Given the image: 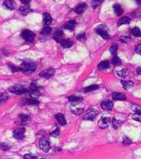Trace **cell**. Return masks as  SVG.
I'll use <instances>...</instances> for the list:
<instances>
[{
	"instance_id": "29",
	"label": "cell",
	"mask_w": 141,
	"mask_h": 159,
	"mask_svg": "<svg viewBox=\"0 0 141 159\" xmlns=\"http://www.w3.org/2000/svg\"><path fill=\"white\" fill-rule=\"evenodd\" d=\"M112 63L115 65H119L121 64V60L118 57L115 55L112 59Z\"/></svg>"
},
{
	"instance_id": "5",
	"label": "cell",
	"mask_w": 141,
	"mask_h": 159,
	"mask_svg": "<svg viewBox=\"0 0 141 159\" xmlns=\"http://www.w3.org/2000/svg\"><path fill=\"white\" fill-rule=\"evenodd\" d=\"M98 34L100 35L103 39L108 40L110 38V36L108 33L107 28L105 26H99L96 30Z\"/></svg>"
},
{
	"instance_id": "45",
	"label": "cell",
	"mask_w": 141,
	"mask_h": 159,
	"mask_svg": "<svg viewBox=\"0 0 141 159\" xmlns=\"http://www.w3.org/2000/svg\"><path fill=\"white\" fill-rule=\"evenodd\" d=\"M129 40H130V38H129V37H124V36H123V37H122L121 38V41L122 42H124V43L128 42L129 41Z\"/></svg>"
},
{
	"instance_id": "33",
	"label": "cell",
	"mask_w": 141,
	"mask_h": 159,
	"mask_svg": "<svg viewBox=\"0 0 141 159\" xmlns=\"http://www.w3.org/2000/svg\"><path fill=\"white\" fill-rule=\"evenodd\" d=\"M103 1V0H93L92 2V7L93 8H96L101 4Z\"/></svg>"
},
{
	"instance_id": "11",
	"label": "cell",
	"mask_w": 141,
	"mask_h": 159,
	"mask_svg": "<svg viewBox=\"0 0 141 159\" xmlns=\"http://www.w3.org/2000/svg\"><path fill=\"white\" fill-rule=\"evenodd\" d=\"M53 37L56 42H61L64 38L63 31L60 29H58V30H56L54 34Z\"/></svg>"
},
{
	"instance_id": "47",
	"label": "cell",
	"mask_w": 141,
	"mask_h": 159,
	"mask_svg": "<svg viewBox=\"0 0 141 159\" xmlns=\"http://www.w3.org/2000/svg\"><path fill=\"white\" fill-rule=\"evenodd\" d=\"M134 119L136 120H138L139 121L141 122V115L140 114H136L134 116Z\"/></svg>"
},
{
	"instance_id": "23",
	"label": "cell",
	"mask_w": 141,
	"mask_h": 159,
	"mask_svg": "<svg viewBox=\"0 0 141 159\" xmlns=\"http://www.w3.org/2000/svg\"><path fill=\"white\" fill-rule=\"evenodd\" d=\"M109 67V63L108 61H103L98 65V68L101 70L108 69Z\"/></svg>"
},
{
	"instance_id": "4",
	"label": "cell",
	"mask_w": 141,
	"mask_h": 159,
	"mask_svg": "<svg viewBox=\"0 0 141 159\" xmlns=\"http://www.w3.org/2000/svg\"><path fill=\"white\" fill-rule=\"evenodd\" d=\"M21 36L23 39H24L27 41L29 42H32L34 40L35 38V34L28 30H23L22 33H21Z\"/></svg>"
},
{
	"instance_id": "14",
	"label": "cell",
	"mask_w": 141,
	"mask_h": 159,
	"mask_svg": "<svg viewBox=\"0 0 141 159\" xmlns=\"http://www.w3.org/2000/svg\"><path fill=\"white\" fill-rule=\"evenodd\" d=\"M112 98L115 100L119 101H124L126 100V97L125 95L121 93H114L112 94Z\"/></svg>"
},
{
	"instance_id": "26",
	"label": "cell",
	"mask_w": 141,
	"mask_h": 159,
	"mask_svg": "<svg viewBox=\"0 0 141 159\" xmlns=\"http://www.w3.org/2000/svg\"><path fill=\"white\" fill-rule=\"evenodd\" d=\"M38 104H39V101L34 98L27 100L25 102V104H27V105H38Z\"/></svg>"
},
{
	"instance_id": "34",
	"label": "cell",
	"mask_w": 141,
	"mask_h": 159,
	"mask_svg": "<svg viewBox=\"0 0 141 159\" xmlns=\"http://www.w3.org/2000/svg\"><path fill=\"white\" fill-rule=\"evenodd\" d=\"M30 8L28 6H23V7H21L19 9V11H20V12L23 15V14H27L28 12H29V11H30Z\"/></svg>"
},
{
	"instance_id": "3",
	"label": "cell",
	"mask_w": 141,
	"mask_h": 159,
	"mask_svg": "<svg viewBox=\"0 0 141 159\" xmlns=\"http://www.w3.org/2000/svg\"><path fill=\"white\" fill-rule=\"evenodd\" d=\"M39 147L44 152H48L50 149V143L46 137H42L39 141Z\"/></svg>"
},
{
	"instance_id": "19",
	"label": "cell",
	"mask_w": 141,
	"mask_h": 159,
	"mask_svg": "<svg viewBox=\"0 0 141 159\" xmlns=\"http://www.w3.org/2000/svg\"><path fill=\"white\" fill-rule=\"evenodd\" d=\"M131 22V19L130 18L127 17H124L120 19V20L117 22V26H121L122 25H125V24H128L130 23Z\"/></svg>"
},
{
	"instance_id": "35",
	"label": "cell",
	"mask_w": 141,
	"mask_h": 159,
	"mask_svg": "<svg viewBox=\"0 0 141 159\" xmlns=\"http://www.w3.org/2000/svg\"><path fill=\"white\" fill-rule=\"evenodd\" d=\"M127 74V70L126 69H122L117 72V75L120 77H125Z\"/></svg>"
},
{
	"instance_id": "28",
	"label": "cell",
	"mask_w": 141,
	"mask_h": 159,
	"mask_svg": "<svg viewBox=\"0 0 141 159\" xmlns=\"http://www.w3.org/2000/svg\"><path fill=\"white\" fill-rule=\"evenodd\" d=\"M9 98L8 94L4 93L0 94V104L3 103L4 102L7 101Z\"/></svg>"
},
{
	"instance_id": "10",
	"label": "cell",
	"mask_w": 141,
	"mask_h": 159,
	"mask_svg": "<svg viewBox=\"0 0 141 159\" xmlns=\"http://www.w3.org/2000/svg\"><path fill=\"white\" fill-rule=\"evenodd\" d=\"M87 7L88 6L86 3H81L75 7L74 11L77 14H81L87 9Z\"/></svg>"
},
{
	"instance_id": "17",
	"label": "cell",
	"mask_w": 141,
	"mask_h": 159,
	"mask_svg": "<svg viewBox=\"0 0 141 159\" xmlns=\"http://www.w3.org/2000/svg\"><path fill=\"white\" fill-rule=\"evenodd\" d=\"M56 119L57 120L58 122L60 123L62 126H64L66 124V121L65 119V117L64 116V115L61 113H58L57 115H56L55 116Z\"/></svg>"
},
{
	"instance_id": "39",
	"label": "cell",
	"mask_w": 141,
	"mask_h": 159,
	"mask_svg": "<svg viewBox=\"0 0 141 159\" xmlns=\"http://www.w3.org/2000/svg\"><path fill=\"white\" fill-rule=\"evenodd\" d=\"M83 111H84L83 109H82V108H79L72 110V111L73 112L74 114L77 115H81V113H82V112H83Z\"/></svg>"
},
{
	"instance_id": "15",
	"label": "cell",
	"mask_w": 141,
	"mask_h": 159,
	"mask_svg": "<svg viewBox=\"0 0 141 159\" xmlns=\"http://www.w3.org/2000/svg\"><path fill=\"white\" fill-rule=\"evenodd\" d=\"M113 10H114V13L117 16H120L123 14V9L122 8L121 6L118 4H114L113 7Z\"/></svg>"
},
{
	"instance_id": "13",
	"label": "cell",
	"mask_w": 141,
	"mask_h": 159,
	"mask_svg": "<svg viewBox=\"0 0 141 159\" xmlns=\"http://www.w3.org/2000/svg\"><path fill=\"white\" fill-rule=\"evenodd\" d=\"M4 5L7 8L11 10L15 9L17 8V4L14 0H5Z\"/></svg>"
},
{
	"instance_id": "21",
	"label": "cell",
	"mask_w": 141,
	"mask_h": 159,
	"mask_svg": "<svg viewBox=\"0 0 141 159\" xmlns=\"http://www.w3.org/2000/svg\"><path fill=\"white\" fill-rule=\"evenodd\" d=\"M61 43L64 48H69L72 47L73 45V42L68 39H63Z\"/></svg>"
},
{
	"instance_id": "37",
	"label": "cell",
	"mask_w": 141,
	"mask_h": 159,
	"mask_svg": "<svg viewBox=\"0 0 141 159\" xmlns=\"http://www.w3.org/2000/svg\"><path fill=\"white\" fill-rule=\"evenodd\" d=\"M132 108L134 110L136 113V114L141 115V106L138 105H134Z\"/></svg>"
},
{
	"instance_id": "22",
	"label": "cell",
	"mask_w": 141,
	"mask_h": 159,
	"mask_svg": "<svg viewBox=\"0 0 141 159\" xmlns=\"http://www.w3.org/2000/svg\"><path fill=\"white\" fill-rule=\"evenodd\" d=\"M123 87L125 90H129L130 88H131L134 86V83L131 81H124L122 80L121 82Z\"/></svg>"
},
{
	"instance_id": "25",
	"label": "cell",
	"mask_w": 141,
	"mask_h": 159,
	"mask_svg": "<svg viewBox=\"0 0 141 159\" xmlns=\"http://www.w3.org/2000/svg\"><path fill=\"white\" fill-rule=\"evenodd\" d=\"M51 32H52V28L50 27L45 26L44 27V28H42L41 33L43 35L47 36V35H50L51 33Z\"/></svg>"
},
{
	"instance_id": "30",
	"label": "cell",
	"mask_w": 141,
	"mask_h": 159,
	"mask_svg": "<svg viewBox=\"0 0 141 159\" xmlns=\"http://www.w3.org/2000/svg\"><path fill=\"white\" fill-rule=\"evenodd\" d=\"M68 100L71 102H79V101H81L82 100V98L78 97V96H71L68 97Z\"/></svg>"
},
{
	"instance_id": "49",
	"label": "cell",
	"mask_w": 141,
	"mask_h": 159,
	"mask_svg": "<svg viewBox=\"0 0 141 159\" xmlns=\"http://www.w3.org/2000/svg\"><path fill=\"white\" fill-rule=\"evenodd\" d=\"M136 71H137L138 74H139V75H141V67L138 68V69H137V70H136Z\"/></svg>"
},
{
	"instance_id": "46",
	"label": "cell",
	"mask_w": 141,
	"mask_h": 159,
	"mask_svg": "<svg viewBox=\"0 0 141 159\" xmlns=\"http://www.w3.org/2000/svg\"><path fill=\"white\" fill-rule=\"evenodd\" d=\"M1 149L4 151H7L9 149V147L6 143H3L1 145Z\"/></svg>"
},
{
	"instance_id": "31",
	"label": "cell",
	"mask_w": 141,
	"mask_h": 159,
	"mask_svg": "<svg viewBox=\"0 0 141 159\" xmlns=\"http://www.w3.org/2000/svg\"><path fill=\"white\" fill-rule=\"evenodd\" d=\"M112 122H113V126L115 129L119 128L121 126V124H122V121H121V120H116L115 118L113 119Z\"/></svg>"
},
{
	"instance_id": "1",
	"label": "cell",
	"mask_w": 141,
	"mask_h": 159,
	"mask_svg": "<svg viewBox=\"0 0 141 159\" xmlns=\"http://www.w3.org/2000/svg\"><path fill=\"white\" fill-rule=\"evenodd\" d=\"M20 71L26 73H31L37 69V64L31 60L23 61L20 65Z\"/></svg>"
},
{
	"instance_id": "12",
	"label": "cell",
	"mask_w": 141,
	"mask_h": 159,
	"mask_svg": "<svg viewBox=\"0 0 141 159\" xmlns=\"http://www.w3.org/2000/svg\"><path fill=\"white\" fill-rule=\"evenodd\" d=\"M101 107L104 110L110 111L112 110L113 107V104L112 102L111 101H105L101 103Z\"/></svg>"
},
{
	"instance_id": "24",
	"label": "cell",
	"mask_w": 141,
	"mask_h": 159,
	"mask_svg": "<svg viewBox=\"0 0 141 159\" xmlns=\"http://www.w3.org/2000/svg\"><path fill=\"white\" fill-rule=\"evenodd\" d=\"M132 33L135 37H141V30L138 27H135L132 29Z\"/></svg>"
},
{
	"instance_id": "36",
	"label": "cell",
	"mask_w": 141,
	"mask_h": 159,
	"mask_svg": "<svg viewBox=\"0 0 141 159\" xmlns=\"http://www.w3.org/2000/svg\"><path fill=\"white\" fill-rule=\"evenodd\" d=\"M20 119L22 123H25L30 119V116L25 114H22L20 115Z\"/></svg>"
},
{
	"instance_id": "18",
	"label": "cell",
	"mask_w": 141,
	"mask_h": 159,
	"mask_svg": "<svg viewBox=\"0 0 141 159\" xmlns=\"http://www.w3.org/2000/svg\"><path fill=\"white\" fill-rule=\"evenodd\" d=\"M76 24V22L74 20L72 21H69L67 22L66 23L64 26V28L69 31H73L74 30Z\"/></svg>"
},
{
	"instance_id": "50",
	"label": "cell",
	"mask_w": 141,
	"mask_h": 159,
	"mask_svg": "<svg viewBox=\"0 0 141 159\" xmlns=\"http://www.w3.org/2000/svg\"><path fill=\"white\" fill-rule=\"evenodd\" d=\"M136 1L138 3V4H140L141 3V0H136Z\"/></svg>"
},
{
	"instance_id": "41",
	"label": "cell",
	"mask_w": 141,
	"mask_h": 159,
	"mask_svg": "<svg viewBox=\"0 0 141 159\" xmlns=\"http://www.w3.org/2000/svg\"><path fill=\"white\" fill-rule=\"evenodd\" d=\"M23 158L27 159H32V158H37V157L35 155H33L32 154H27L23 156Z\"/></svg>"
},
{
	"instance_id": "38",
	"label": "cell",
	"mask_w": 141,
	"mask_h": 159,
	"mask_svg": "<svg viewBox=\"0 0 141 159\" xmlns=\"http://www.w3.org/2000/svg\"><path fill=\"white\" fill-rule=\"evenodd\" d=\"M60 134V129L58 128H56L55 130H54L53 131H52L50 133V135L53 137H56Z\"/></svg>"
},
{
	"instance_id": "20",
	"label": "cell",
	"mask_w": 141,
	"mask_h": 159,
	"mask_svg": "<svg viewBox=\"0 0 141 159\" xmlns=\"http://www.w3.org/2000/svg\"><path fill=\"white\" fill-rule=\"evenodd\" d=\"M31 91V97L32 98L37 99L41 96V93L39 91L35 88H32Z\"/></svg>"
},
{
	"instance_id": "16",
	"label": "cell",
	"mask_w": 141,
	"mask_h": 159,
	"mask_svg": "<svg viewBox=\"0 0 141 159\" xmlns=\"http://www.w3.org/2000/svg\"><path fill=\"white\" fill-rule=\"evenodd\" d=\"M43 19H44V23L46 26H50L52 21V17L50 15V14H49L48 13H44L43 14Z\"/></svg>"
},
{
	"instance_id": "40",
	"label": "cell",
	"mask_w": 141,
	"mask_h": 159,
	"mask_svg": "<svg viewBox=\"0 0 141 159\" xmlns=\"http://www.w3.org/2000/svg\"><path fill=\"white\" fill-rule=\"evenodd\" d=\"M85 34L84 32H82V33H80L77 36V38L78 40H80V41H82L85 38Z\"/></svg>"
},
{
	"instance_id": "8",
	"label": "cell",
	"mask_w": 141,
	"mask_h": 159,
	"mask_svg": "<svg viewBox=\"0 0 141 159\" xmlns=\"http://www.w3.org/2000/svg\"><path fill=\"white\" fill-rule=\"evenodd\" d=\"M26 133L25 128H18L14 131V137L17 140H21L24 137Z\"/></svg>"
},
{
	"instance_id": "42",
	"label": "cell",
	"mask_w": 141,
	"mask_h": 159,
	"mask_svg": "<svg viewBox=\"0 0 141 159\" xmlns=\"http://www.w3.org/2000/svg\"><path fill=\"white\" fill-rule=\"evenodd\" d=\"M11 69V70L13 71H20V67H17L15 65H12V66H10Z\"/></svg>"
},
{
	"instance_id": "27",
	"label": "cell",
	"mask_w": 141,
	"mask_h": 159,
	"mask_svg": "<svg viewBox=\"0 0 141 159\" xmlns=\"http://www.w3.org/2000/svg\"><path fill=\"white\" fill-rule=\"evenodd\" d=\"M98 88H99V86L98 85H91L90 86H88V87H87L86 88H85L84 92H87V93L92 92V91L97 90Z\"/></svg>"
},
{
	"instance_id": "2",
	"label": "cell",
	"mask_w": 141,
	"mask_h": 159,
	"mask_svg": "<svg viewBox=\"0 0 141 159\" xmlns=\"http://www.w3.org/2000/svg\"><path fill=\"white\" fill-rule=\"evenodd\" d=\"M9 92L15 94H21L29 92V90L26 88L21 85H16L9 88Z\"/></svg>"
},
{
	"instance_id": "32",
	"label": "cell",
	"mask_w": 141,
	"mask_h": 159,
	"mask_svg": "<svg viewBox=\"0 0 141 159\" xmlns=\"http://www.w3.org/2000/svg\"><path fill=\"white\" fill-rule=\"evenodd\" d=\"M117 48H118V46H117V44L113 43V44H112V45L111 46V48H110V52L111 53V54L115 55V54H116L117 50Z\"/></svg>"
},
{
	"instance_id": "7",
	"label": "cell",
	"mask_w": 141,
	"mask_h": 159,
	"mask_svg": "<svg viewBox=\"0 0 141 159\" xmlns=\"http://www.w3.org/2000/svg\"><path fill=\"white\" fill-rule=\"evenodd\" d=\"M111 119L109 117L101 118L98 122V125L101 129H107L111 124Z\"/></svg>"
},
{
	"instance_id": "43",
	"label": "cell",
	"mask_w": 141,
	"mask_h": 159,
	"mask_svg": "<svg viewBox=\"0 0 141 159\" xmlns=\"http://www.w3.org/2000/svg\"><path fill=\"white\" fill-rule=\"evenodd\" d=\"M135 51L137 54H138L139 55H141V44H139L138 46L136 47Z\"/></svg>"
},
{
	"instance_id": "9",
	"label": "cell",
	"mask_w": 141,
	"mask_h": 159,
	"mask_svg": "<svg viewBox=\"0 0 141 159\" xmlns=\"http://www.w3.org/2000/svg\"><path fill=\"white\" fill-rule=\"evenodd\" d=\"M55 74V70L52 69V68H50L46 70H45L42 71H41L39 75L41 77L45 78H49L51 77H52Z\"/></svg>"
},
{
	"instance_id": "48",
	"label": "cell",
	"mask_w": 141,
	"mask_h": 159,
	"mask_svg": "<svg viewBox=\"0 0 141 159\" xmlns=\"http://www.w3.org/2000/svg\"><path fill=\"white\" fill-rule=\"evenodd\" d=\"M31 0H20V1L23 4H25V5H27V4H28L30 2H31Z\"/></svg>"
},
{
	"instance_id": "44",
	"label": "cell",
	"mask_w": 141,
	"mask_h": 159,
	"mask_svg": "<svg viewBox=\"0 0 141 159\" xmlns=\"http://www.w3.org/2000/svg\"><path fill=\"white\" fill-rule=\"evenodd\" d=\"M123 143L124 144H131L132 143V141L130 139H129V138L126 137L124 138Z\"/></svg>"
},
{
	"instance_id": "6",
	"label": "cell",
	"mask_w": 141,
	"mask_h": 159,
	"mask_svg": "<svg viewBox=\"0 0 141 159\" xmlns=\"http://www.w3.org/2000/svg\"><path fill=\"white\" fill-rule=\"evenodd\" d=\"M98 115V111L95 110H88L84 116V119L87 120H93Z\"/></svg>"
}]
</instances>
